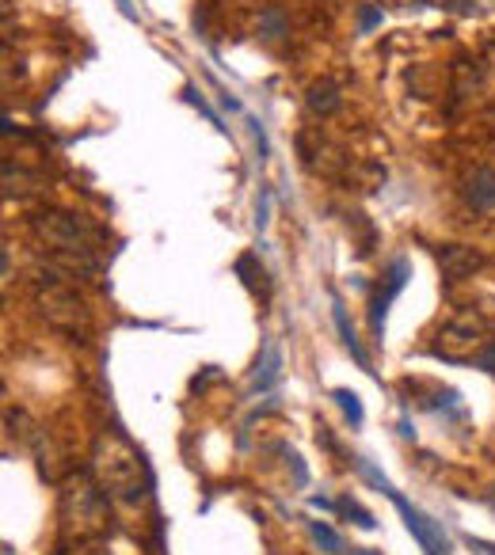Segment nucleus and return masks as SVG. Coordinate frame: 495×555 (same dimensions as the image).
Returning a JSON list of instances; mask_svg holds the SVG:
<instances>
[{"instance_id":"nucleus-6","label":"nucleus","mask_w":495,"mask_h":555,"mask_svg":"<svg viewBox=\"0 0 495 555\" xmlns=\"http://www.w3.org/2000/svg\"><path fill=\"white\" fill-rule=\"evenodd\" d=\"M35 228H38L58 251H69L73 263H76V255L88 251V228H84L73 213H38Z\"/></svg>"},{"instance_id":"nucleus-11","label":"nucleus","mask_w":495,"mask_h":555,"mask_svg":"<svg viewBox=\"0 0 495 555\" xmlns=\"http://www.w3.org/2000/svg\"><path fill=\"white\" fill-rule=\"evenodd\" d=\"M465 198L472 209H495V171H472L465 183Z\"/></svg>"},{"instance_id":"nucleus-18","label":"nucleus","mask_w":495,"mask_h":555,"mask_svg":"<svg viewBox=\"0 0 495 555\" xmlns=\"http://www.w3.org/2000/svg\"><path fill=\"white\" fill-rule=\"evenodd\" d=\"M286 460H290V468H293V480H297V487H309V468H305L301 453L286 449Z\"/></svg>"},{"instance_id":"nucleus-23","label":"nucleus","mask_w":495,"mask_h":555,"mask_svg":"<svg viewBox=\"0 0 495 555\" xmlns=\"http://www.w3.org/2000/svg\"><path fill=\"white\" fill-rule=\"evenodd\" d=\"M309 506H313V509H335V502H332V498H324V495H313Z\"/></svg>"},{"instance_id":"nucleus-9","label":"nucleus","mask_w":495,"mask_h":555,"mask_svg":"<svg viewBox=\"0 0 495 555\" xmlns=\"http://www.w3.org/2000/svg\"><path fill=\"white\" fill-rule=\"evenodd\" d=\"M278 376H282V350H278V342H263V361L256 365V381H251V392H267V388L278 384Z\"/></svg>"},{"instance_id":"nucleus-17","label":"nucleus","mask_w":495,"mask_h":555,"mask_svg":"<svg viewBox=\"0 0 495 555\" xmlns=\"http://www.w3.org/2000/svg\"><path fill=\"white\" fill-rule=\"evenodd\" d=\"M271 221V186H259V198H256V228L263 232Z\"/></svg>"},{"instance_id":"nucleus-19","label":"nucleus","mask_w":495,"mask_h":555,"mask_svg":"<svg viewBox=\"0 0 495 555\" xmlns=\"http://www.w3.org/2000/svg\"><path fill=\"white\" fill-rule=\"evenodd\" d=\"M187 99H191V103H194L198 110H202V115H206V118H210V122H214V126H217V130H225V126H222V118H217V110H214L210 103H206V99H202V95H198V92H194V88H187Z\"/></svg>"},{"instance_id":"nucleus-8","label":"nucleus","mask_w":495,"mask_h":555,"mask_svg":"<svg viewBox=\"0 0 495 555\" xmlns=\"http://www.w3.org/2000/svg\"><path fill=\"white\" fill-rule=\"evenodd\" d=\"M438 266L449 282H461V278H472L484 266V255L476 248H465V243H442L438 248Z\"/></svg>"},{"instance_id":"nucleus-12","label":"nucleus","mask_w":495,"mask_h":555,"mask_svg":"<svg viewBox=\"0 0 495 555\" xmlns=\"http://www.w3.org/2000/svg\"><path fill=\"white\" fill-rule=\"evenodd\" d=\"M305 103H309V110H316V115H332V110L339 107V88L335 84H313L309 88V95H305Z\"/></svg>"},{"instance_id":"nucleus-3","label":"nucleus","mask_w":495,"mask_h":555,"mask_svg":"<svg viewBox=\"0 0 495 555\" xmlns=\"http://www.w3.org/2000/svg\"><path fill=\"white\" fill-rule=\"evenodd\" d=\"M35 301H38L42 316H46L53 327L69 331V335H76V339L88 335L84 301H80L73 290H65V285H58V282H38V285H35Z\"/></svg>"},{"instance_id":"nucleus-22","label":"nucleus","mask_w":495,"mask_h":555,"mask_svg":"<svg viewBox=\"0 0 495 555\" xmlns=\"http://www.w3.org/2000/svg\"><path fill=\"white\" fill-rule=\"evenodd\" d=\"M476 365H480V369H488V373L495 376V342H488V347H484V354L476 358Z\"/></svg>"},{"instance_id":"nucleus-21","label":"nucleus","mask_w":495,"mask_h":555,"mask_svg":"<svg viewBox=\"0 0 495 555\" xmlns=\"http://www.w3.org/2000/svg\"><path fill=\"white\" fill-rule=\"evenodd\" d=\"M457 392H454V388H446V392H438L434 396V403H431V411H442V407H457Z\"/></svg>"},{"instance_id":"nucleus-1","label":"nucleus","mask_w":495,"mask_h":555,"mask_svg":"<svg viewBox=\"0 0 495 555\" xmlns=\"http://www.w3.org/2000/svg\"><path fill=\"white\" fill-rule=\"evenodd\" d=\"M92 472H95V480L107 495L123 498V502H130V506H137L141 498H145V487H149L145 483V464H141V457L118 434L95 438Z\"/></svg>"},{"instance_id":"nucleus-5","label":"nucleus","mask_w":495,"mask_h":555,"mask_svg":"<svg viewBox=\"0 0 495 555\" xmlns=\"http://www.w3.org/2000/svg\"><path fill=\"white\" fill-rule=\"evenodd\" d=\"M389 502L400 509L404 525H408V532H412L415 540H420V548H423L427 555H446V551H449V536L442 532V525H438L434 517H427L420 506H412L400 491H392V495H389Z\"/></svg>"},{"instance_id":"nucleus-7","label":"nucleus","mask_w":495,"mask_h":555,"mask_svg":"<svg viewBox=\"0 0 495 555\" xmlns=\"http://www.w3.org/2000/svg\"><path fill=\"white\" fill-rule=\"evenodd\" d=\"M408 274H412V263L404 259H392V266H389V278H385V290L370 301V331H373V339L381 342V335H385V316H389V305L400 297V290L408 285Z\"/></svg>"},{"instance_id":"nucleus-4","label":"nucleus","mask_w":495,"mask_h":555,"mask_svg":"<svg viewBox=\"0 0 495 555\" xmlns=\"http://www.w3.org/2000/svg\"><path fill=\"white\" fill-rule=\"evenodd\" d=\"M484 339V324L472 316H457L454 324H446L442 331H438V342L431 347L434 358H446V361H465L472 358V350L480 347Z\"/></svg>"},{"instance_id":"nucleus-14","label":"nucleus","mask_w":495,"mask_h":555,"mask_svg":"<svg viewBox=\"0 0 495 555\" xmlns=\"http://www.w3.org/2000/svg\"><path fill=\"white\" fill-rule=\"evenodd\" d=\"M332 399L339 407H343V415H347V423L350 426H362V418H366V411H362V399H358V392H350V388H335L332 392Z\"/></svg>"},{"instance_id":"nucleus-10","label":"nucleus","mask_w":495,"mask_h":555,"mask_svg":"<svg viewBox=\"0 0 495 555\" xmlns=\"http://www.w3.org/2000/svg\"><path fill=\"white\" fill-rule=\"evenodd\" d=\"M332 319H335V331H339V342L350 350V358H355L362 369H370V358H366V350H362V342L355 335V327H350V319H347V308L339 297H332Z\"/></svg>"},{"instance_id":"nucleus-26","label":"nucleus","mask_w":495,"mask_h":555,"mask_svg":"<svg viewBox=\"0 0 495 555\" xmlns=\"http://www.w3.org/2000/svg\"><path fill=\"white\" fill-rule=\"evenodd\" d=\"M400 438H408V441H415V426L408 423V418H400Z\"/></svg>"},{"instance_id":"nucleus-13","label":"nucleus","mask_w":495,"mask_h":555,"mask_svg":"<svg viewBox=\"0 0 495 555\" xmlns=\"http://www.w3.org/2000/svg\"><path fill=\"white\" fill-rule=\"evenodd\" d=\"M309 532H313V540L321 544V548L328 551V555H347V544H343V536L328 525V521H309Z\"/></svg>"},{"instance_id":"nucleus-15","label":"nucleus","mask_w":495,"mask_h":555,"mask_svg":"<svg viewBox=\"0 0 495 555\" xmlns=\"http://www.w3.org/2000/svg\"><path fill=\"white\" fill-rule=\"evenodd\" d=\"M339 514H347L358 529H377V521H373L370 509H362L358 502H350V498H343V502H339Z\"/></svg>"},{"instance_id":"nucleus-16","label":"nucleus","mask_w":495,"mask_h":555,"mask_svg":"<svg viewBox=\"0 0 495 555\" xmlns=\"http://www.w3.org/2000/svg\"><path fill=\"white\" fill-rule=\"evenodd\" d=\"M248 126H251V137H256V149H259V164L271 157V141H267V130H263V122L256 115H248Z\"/></svg>"},{"instance_id":"nucleus-2","label":"nucleus","mask_w":495,"mask_h":555,"mask_svg":"<svg viewBox=\"0 0 495 555\" xmlns=\"http://www.w3.org/2000/svg\"><path fill=\"white\" fill-rule=\"evenodd\" d=\"M61 529L65 536H92L107 525V495L88 475H69L61 487Z\"/></svg>"},{"instance_id":"nucleus-20","label":"nucleus","mask_w":495,"mask_h":555,"mask_svg":"<svg viewBox=\"0 0 495 555\" xmlns=\"http://www.w3.org/2000/svg\"><path fill=\"white\" fill-rule=\"evenodd\" d=\"M461 540H465V548L480 551V555H495V544L491 540H480V536H472V532H469V536H461Z\"/></svg>"},{"instance_id":"nucleus-25","label":"nucleus","mask_w":495,"mask_h":555,"mask_svg":"<svg viewBox=\"0 0 495 555\" xmlns=\"http://www.w3.org/2000/svg\"><path fill=\"white\" fill-rule=\"evenodd\" d=\"M217 99H222V107H225V110H240V99H236V95H229V92H222V95H217Z\"/></svg>"},{"instance_id":"nucleus-24","label":"nucleus","mask_w":495,"mask_h":555,"mask_svg":"<svg viewBox=\"0 0 495 555\" xmlns=\"http://www.w3.org/2000/svg\"><path fill=\"white\" fill-rule=\"evenodd\" d=\"M381 19V12H373V8H366V12H362V31H370L373 23H377Z\"/></svg>"}]
</instances>
